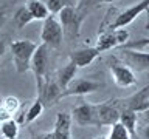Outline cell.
I'll list each match as a JSON object with an SVG mask.
<instances>
[{"label":"cell","instance_id":"6da1fadb","mask_svg":"<svg viewBox=\"0 0 149 139\" xmlns=\"http://www.w3.org/2000/svg\"><path fill=\"white\" fill-rule=\"evenodd\" d=\"M37 46L39 45L30 39H19L11 42L9 50H11L13 54V62L14 67H16V71L19 74H23L31 70V60Z\"/></svg>","mask_w":149,"mask_h":139},{"label":"cell","instance_id":"7a4b0ae2","mask_svg":"<svg viewBox=\"0 0 149 139\" xmlns=\"http://www.w3.org/2000/svg\"><path fill=\"white\" fill-rule=\"evenodd\" d=\"M48 46L40 43L37 46L34 56L31 60V71L34 73L36 77V88H37V94L42 91V88L48 81H47V73H48Z\"/></svg>","mask_w":149,"mask_h":139},{"label":"cell","instance_id":"3957f363","mask_svg":"<svg viewBox=\"0 0 149 139\" xmlns=\"http://www.w3.org/2000/svg\"><path fill=\"white\" fill-rule=\"evenodd\" d=\"M64 39V28L61 25L58 16H50L44 20L40 31V40L42 43L48 48H59Z\"/></svg>","mask_w":149,"mask_h":139},{"label":"cell","instance_id":"277c9868","mask_svg":"<svg viewBox=\"0 0 149 139\" xmlns=\"http://www.w3.org/2000/svg\"><path fill=\"white\" fill-rule=\"evenodd\" d=\"M129 42V31L126 28H116V30H107L100 36L96 42V50L102 53V51H109L116 46H124Z\"/></svg>","mask_w":149,"mask_h":139},{"label":"cell","instance_id":"5b68a950","mask_svg":"<svg viewBox=\"0 0 149 139\" xmlns=\"http://www.w3.org/2000/svg\"><path fill=\"white\" fill-rule=\"evenodd\" d=\"M56 16H58L61 25L64 28V32H67L72 37L79 36V28H81V23H82V16L73 6L65 5Z\"/></svg>","mask_w":149,"mask_h":139},{"label":"cell","instance_id":"8992f818","mask_svg":"<svg viewBox=\"0 0 149 139\" xmlns=\"http://www.w3.org/2000/svg\"><path fill=\"white\" fill-rule=\"evenodd\" d=\"M115 102L120 110H132L138 114L143 113L144 110L149 108V85L126 99H115Z\"/></svg>","mask_w":149,"mask_h":139},{"label":"cell","instance_id":"52a82bcc","mask_svg":"<svg viewBox=\"0 0 149 139\" xmlns=\"http://www.w3.org/2000/svg\"><path fill=\"white\" fill-rule=\"evenodd\" d=\"M95 113L96 127H102V125H113L115 122H118L121 110L115 100H106L101 104H95Z\"/></svg>","mask_w":149,"mask_h":139},{"label":"cell","instance_id":"ba28073f","mask_svg":"<svg viewBox=\"0 0 149 139\" xmlns=\"http://www.w3.org/2000/svg\"><path fill=\"white\" fill-rule=\"evenodd\" d=\"M149 9V0H141V2L132 5L123 12H120L116 19L109 25V30H116V28H126L129 23H132L140 14L146 12Z\"/></svg>","mask_w":149,"mask_h":139},{"label":"cell","instance_id":"9c48e42d","mask_svg":"<svg viewBox=\"0 0 149 139\" xmlns=\"http://www.w3.org/2000/svg\"><path fill=\"white\" fill-rule=\"evenodd\" d=\"M121 57L127 67L135 73L149 71V53L141 50H123L121 48Z\"/></svg>","mask_w":149,"mask_h":139},{"label":"cell","instance_id":"30bf717a","mask_svg":"<svg viewBox=\"0 0 149 139\" xmlns=\"http://www.w3.org/2000/svg\"><path fill=\"white\" fill-rule=\"evenodd\" d=\"M110 74L113 82L120 88H129L137 83V76L126 63L123 62H112L110 63Z\"/></svg>","mask_w":149,"mask_h":139},{"label":"cell","instance_id":"8fae6325","mask_svg":"<svg viewBox=\"0 0 149 139\" xmlns=\"http://www.w3.org/2000/svg\"><path fill=\"white\" fill-rule=\"evenodd\" d=\"M73 122L79 127H96V113H95V104H82L76 105L72 111Z\"/></svg>","mask_w":149,"mask_h":139},{"label":"cell","instance_id":"7c38bea8","mask_svg":"<svg viewBox=\"0 0 149 139\" xmlns=\"http://www.w3.org/2000/svg\"><path fill=\"white\" fill-rule=\"evenodd\" d=\"M102 87H104V83L92 81V79H74V81L67 87V90L62 93V97L86 96V94H90V93H96Z\"/></svg>","mask_w":149,"mask_h":139},{"label":"cell","instance_id":"4fadbf2b","mask_svg":"<svg viewBox=\"0 0 149 139\" xmlns=\"http://www.w3.org/2000/svg\"><path fill=\"white\" fill-rule=\"evenodd\" d=\"M100 56V51L96 46H87V48H79L70 53V62H73L78 68H86L95 62V59Z\"/></svg>","mask_w":149,"mask_h":139},{"label":"cell","instance_id":"5bb4252c","mask_svg":"<svg viewBox=\"0 0 149 139\" xmlns=\"http://www.w3.org/2000/svg\"><path fill=\"white\" fill-rule=\"evenodd\" d=\"M72 114L59 111L56 114L54 128H53V138L54 139H72Z\"/></svg>","mask_w":149,"mask_h":139},{"label":"cell","instance_id":"9a60e30c","mask_svg":"<svg viewBox=\"0 0 149 139\" xmlns=\"http://www.w3.org/2000/svg\"><path fill=\"white\" fill-rule=\"evenodd\" d=\"M39 99L44 102L45 107L54 105L59 99H62V88L58 85V82H47L42 91L39 93Z\"/></svg>","mask_w":149,"mask_h":139},{"label":"cell","instance_id":"2e32d148","mask_svg":"<svg viewBox=\"0 0 149 139\" xmlns=\"http://www.w3.org/2000/svg\"><path fill=\"white\" fill-rule=\"evenodd\" d=\"M76 71H78V67H76V65H74L73 62H68L64 68H61L59 71H58V76H56V82H58V85L62 88V93L67 90V87L74 81Z\"/></svg>","mask_w":149,"mask_h":139},{"label":"cell","instance_id":"e0dca14e","mask_svg":"<svg viewBox=\"0 0 149 139\" xmlns=\"http://www.w3.org/2000/svg\"><path fill=\"white\" fill-rule=\"evenodd\" d=\"M25 6L30 11L33 20H45V19H48L51 16L47 3L42 2V0H28Z\"/></svg>","mask_w":149,"mask_h":139},{"label":"cell","instance_id":"ac0fdd59","mask_svg":"<svg viewBox=\"0 0 149 139\" xmlns=\"http://www.w3.org/2000/svg\"><path fill=\"white\" fill-rule=\"evenodd\" d=\"M0 136L3 139H17L19 138V122L16 119H8L0 122Z\"/></svg>","mask_w":149,"mask_h":139},{"label":"cell","instance_id":"d6986e66","mask_svg":"<svg viewBox=\"0 0 149 139\" xmlns=\"http://www.w3.org/2000/svg\"><path fill=\"white\" fill-rule=\"evenodd\" d=\"M124 125L126 128H127V131L132 134H135V127H137V122H138V113H135L132 110H121L120 113V120Z\"/></svg>","mask_w":149,"mask_h":139},{"label":"cell","instance_id":"ffe728a7","mask_svg":"<svg viewBox=\"0 0 149 139\" xmlns=\"http://www.w3.org/2000/svg\"><path fill=\"white\" fill-rule=\"evenodd\" d=\"M44 108H45L44 102H42L39 97H37V99L30 105V108L26 110V113H25V122H26V124L34 122V120L39 118L42 113H44Z\"/></svg>","mask_w":149,"mask_h":139},{"label":"cell","instance_id":"44dd1931","mask_svg":"<svg viewBox=\"0 0 149 139\" xmlns=\"http://www.w3.org/2000/svg\"><path fill=\"white\" fill-rule=\"evenodd\" d=\"M130 138H132V134L127 131V128L121 122H115L113 125H110V133L107 139H130Z\"/></svg>","mask_w":149,"mask_h":139},{"label":"cell","instance_id":"7402d4cb","mask_svg":"<svg viewBox=\"0 0 149 139\" xmlns=\"http://www.w3.org/2000/svg\"><path fill=\"white\" fill-rule=\"evenodd\" d=\"M14 22H16L17 28H23L25 25L33 22V17H31L30 11L26 9V6H22L16 11V14H14Z\"/></svg>","mask_w":149,"mask_h":139},{"label":"cell","instance_id":"603a6c76","mask_svg":"<svg viewBox=\"0 0 149 139\" xmlns=\"http://www.w3.org/2000/svg\"><path fill=\"white\" fill-rule=\"evenodd\" d=\"M2 105L14 116L19 111V108H20V100H19L17 97H14V96H6V97H3Z\"/></svg>","mask_w":149,"mask_h":139},{"label":"cell","instance_id":"cb8c5ba5","mask_svg":"<svg viewBox=\"0 0 149 139\" xmlns=\"http://www.w3.org/2000/svg\"><path fill=\"white\" fill-rule=\"evenodd\" d=\"M146 46H149V37H143V39H138V40H130L124 46H121V48L123 50H141V48H146Z\"/></svg>","mask_w":149,"mask_h":139},{"label":"cell","instance_id":"d4e9b609","mask_svg":"<svg viewBox=\"0 0 149 139\" xmlns=\"http://www.w3.org/2000/svg\"><path fill=\"white\" fill-rule=\"evenodd\" d=\"M47 6H48L50 9V12H53V14H58L61 9H62L65 5L62 3V0H48L47 2Z\"/></svg>","mask_w":149,"mask_h":139},{"label":"cell","instance_id":"484cf974","mask_svg":"<svg viewBox=\"0 0 149 139\" xmlns=\"http://www.w3.org/2000/svg\"><path fill=\"white\" fill-rule=\"evenodd\" d=\"M8 119H13V114L0 104V122H5V120H8Z\"/></svg>","mask_w":149,"mask_h":139},{"label":"cell","instance_id":"4316f807","mask_svg":"<svg viewBox=\"0 0 149 139\" xmlns=\"http://www.w3.org/2000/svg\"><path fill=\"white\" fill-rule=\"evenodd\" d=\"M31 139H54V138H53V131H47V133H37Z\"/></svg>","mask_w":149,"mask_h":139},{"label":"cell","instance_id":"83f0119b","mask_svg":"<svg viewBox=\"0 0 149 139\" xmlns=\"http://www.w3.org/2000/svg\"><path fill=\"white\" fill-rule=\"evenodd\" d=\"M140 118H141V120L144 122V125L149 124V108H148V110H144L143 113H140Z\"/></svg>","mask_w":149,"mask_h":139},{"label":"cell","instance_id":"f1b7e54d","mask_svg":"<svg viewBox=\"0 0 149 139\" xmlns=\"http://www.w3.org/2000/svg\"><path fill=\"white\" fill-rule=\"evenodd\" d=\"M6 19H8L6 12H5V11H0V28H2V26L5 25V22H6Z\"/></svg>","mask_w":149,"mask_h":139},{"label":"cell","instance_id":"f546056e","mask_svg":"<svg viewBox=\"0 0 149 139\" xmlns=\"http://www.w3.org/2000/svg\"><path fill=\"white\" fill-rule=\"evenodd\" d=\"M143 136H144V139H149V124H146V125H144V127H143Z\"/></svg>","mask_w":149,"mask_h":139},{"label":"cell","instance_id":"4dcf8cb0","mask_svg":"<svg viewBox=\"0 0 149 139\" xmlns=\"http://www.w3.org/2000/svg\"><path fill=\"white\" fill-rule=\"evenodd\" d=\"M5 51H6V45H5L3 40H0V57L5 54Z\"/></svg>","mask_w":149,"mask_h":139},{"label":"cell","instance_id":"1f68e13d","mask_svg":"<svg viewBox=\"0 0 149 139\" xmlns=\"http://www.w3.org/2000/svg\"><path fill=\"white\" fill-rule=\"evenodd\" d=\"M96 2H101V3H112V2H115V0H96Z\"/></svg>","mask_w":149,"mask_h":139},{"label":"cell","instance_id":"d6a6232c","mask_svg":"<svg viewBox=\"0 0 149 139\" xmlns=\"http://www.w3.org/2000/svg\"><path fill=\"white\" fill-rule=\"evenodd\" d=\"M144 30H149V17H148V23H146V28Z\"/></svg>","mask_w":149,"mask_h":139},{"label":"cell","instance_id":"836d02e7","mask_svg":"<svg viewBox=\"0 0 149 139\" xmlns=\"http://www.w3.org/2000/svg\"><path fill=\"white\" fill-rule=\"evenodd\" d=\"M95 139H107L106 136H98V138H95Z\"/></svg>","mask_w":149,"mask_h":139},{"label":"cell","instance_id":"e575fe53","mask_svg":"<svg viewBox=\"0 0 149 139\" xmlns=\"http://www.w3.org/2000/svg\"><path fill=\"white\" fill-rule=\"evenodd\" d=\"M2 100H3V97H2V96H0V104H2Z\"/></svg>","mask_w":149,"mask_h":139}]
</instances>
